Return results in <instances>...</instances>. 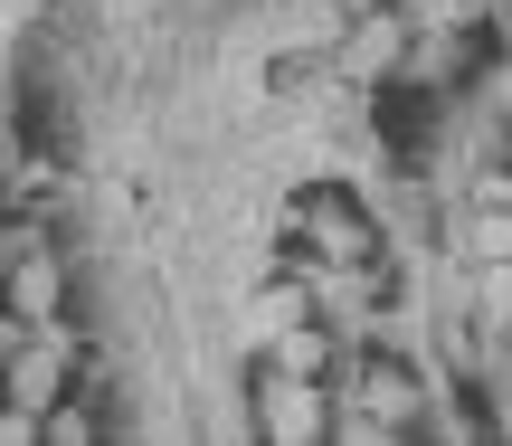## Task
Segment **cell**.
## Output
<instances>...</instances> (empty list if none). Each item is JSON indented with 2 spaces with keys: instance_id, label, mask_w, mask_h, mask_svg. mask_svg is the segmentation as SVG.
Wrapping results in <instances>:
<instances>
[{
  "instance_id": "obj_3",
  "label": "cell",
  "mask_w": 512,
  "mask_h": 446,
  "mask_svg": "<svg viewBox=\"0 0 512 446\" xmlns=\"http://www.w3.org/2000/svg\"><path fill=\"white\" fill-rule=\"evenodd\" d=\"M465 257H512V209H484V219H475V247H465Z\"/></svg>"
},
{
  "instance_id": "obj_4",
  "label": "cell",
  "mask_w": 512,
  "mask_h": 446,
  "mask_svg": "<svg viewBox=\"0 0 512 446\" xmlns=\"http://www.w3.org/2000/svg\"><path fill=\"white\" fill-rule=\"evenodd\" d=\"M475 209H512V171H484V181H475Z\"/></svg>"
},
{
  "instance_id": "obj_2",
  "label": "cell",
  "mask_w": 512,
  "mask_h": 446,
  "mask_svg": "<svg viewBox=\"0 0 512 446\" xmlns=\"http://www.w3.org/2000/svg\"><path fill=\"white\" fill-rule=\"evenodd\" d=\"M475 295H484V323L512 333V257H484V266H475Z\"/></svg>"
},
{
  "instance_id": "obj_1",
  "label": "cell",
  "mask_w": 512,
  "mask_h": 446,
  "mask_svg": "<svg viewBox=\"0 0 512 446\" xmlns=\"http://www.w3.org/2000/svg\"><path fill=\"white\" fill-rule=\"evenodd\" d=\"M266 428H275V437H313V428H323V399H313L304 380H285V390H275V409H266Z\"/></svg>"
},
{
  "instance_id": "obj_5",
  "label": "cell",
  "mask_w": 512,
  "mask_h": 446,
  "mask_svg": "<svg viewBox=\"0 0 512 446\" xmlns=\"http://www.w3.org/2000/svg\"><path fill=\"white\" fill-rule=\"evenodd\" d=\"M503 143H512V114H503Z\"/></svg>"
}]
</instances>
